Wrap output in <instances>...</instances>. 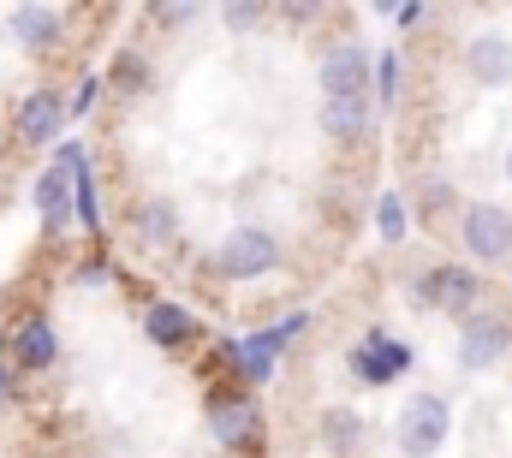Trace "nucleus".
Here are the masks:
<instances>
[{"label": "nucleus", "instance_id": "nucleus-1", "mask_svg": "<svg viewBox=\"0 0 512 458\" xmlns=\"http://www.w3.org/2000/svg\"><path fill=\"white\" fill-rule=\"evenodd\" d=\"M447 429H453L447 399H441V393H411V399L399 405V417H393V447L405 458H435L441 441H447Z\"/></svg>", "mask_w": 512, "mask_h": 458}, {"label": "nucleus", "instance_id": "nucleus-2", "mask_svg": "<svg viewBox=\"0 0 512 458\" xmlns=\"http://www.w3.org/2000/svg\"><path fill=\"white\" fill-rule=\"evenodd\" d=\"M304 328H310V316H304V310H292V316H280L274 328H262V334H251V340H227L221 351H227V363H233L251 387H262V381L274 375V357L298 340Z\"/></svg>", "mask_w": 512, "mask_h": 458}, {"label": "nucleus", "instance_id": "nucleus-3", "mask_svg": "<svg viewBox=\"0 0 512 458\" xmlns=\"http://www.w3.org/2000/svg\"><path fill=\"white\" fill-rule=\"evenodd\" d=\"M411 298H417L423 310H441V316H477L483 280H477L471 268H459V262H441V268H429V274L411 280Z\"/></svg>", "mask_w": 512, "mask_h": 458}, {"label": "nucleus", "instance_id": "nucleus-4", "mask_svg": "<svg viewBox=\"0 0 512 458\" xmlns=\"http://www.w3.org/2000/svg\"><path fill=\"white\" fill-rule=\"evenodd\" d=\"M370 72H376V60H370L364 42H340V48H328L322 66H316L322 102H370Z\"/></svg>", "mask_w": 512, "mask_h": 458}, {"label": "nucleus", "instance_id": "nucleus-5", "mask_svg": "<svg viewBox=\"0 0 512 458\" xmlns=\"http://www.w3.org/2000/svg\"><path fill=\"white\" fill-rule=\"evenodd\" d=\"M215 268L227 280H262L268 268H280V238L268 227H233L215 250Z\"/></svg>", "mask_w": 512, "mask_h": 458}, {"label": "nucleus", "instance_id": "nucleus-6", "mask_svg": "<svg viewBox=\"0 0 512 458\" xmlns=\"http://www.w3.org/2000/svg\"><path fill=\"white\" fill-rule=\"evenodd\" d=\"M459 238L477 262H507L512 256V209L501 203H471L459 215Z\"/></svg>", "mask_w": 512, "mask_h": 458}, {"label": "nucleus", "instance_id": "nucleus-7", "mask_svg": "<svg viewBox=\"0 0 512 458\" xmlns=\"http://www.w3.org/2000/svg\"><path fill=\"white\" fill-rule=\"evenodd\" d=\"M346 363H352V375H358L364 387H387V381H399V375L411 369V345L393 340L387 328H370L364 340L352 345V357H346Z\"/></svg>", "mask_w": 512, "mask_h": 458}, {"label": "nucleus", "instance_id": "nucleus-8", "mask_svg": "<svg viewBox=\"0 0 512 458\" xmlns=\"http://www.w3.org/2000/svg\"><path fill=\"white\" fill-rule=\"evenodd\" d=\"M66 102H60V90H30L24 102H18V114H12V137L24 143V149H42V143H60V131H66Z\"/></svg>", "mask_w": 512, "mask_h": 458}, {"label": "nucleus", "instance_id": "nucleus-9", "mask_svg": "<svg viewBox=\"0 0 512 458\" xmlns=\"http://www.w3.org/2000/svg\"><path fill=\"white\" fill-rule=\"evenodd\" d=\"M512 351V322L507 316H465L459 328V369H495Z\"/></svg>", "mask_w": 512, "mask_h": 458}, {"label": "nucleus", "instance_id": "nucleus-10", "mask_svg": "<svg viewBox=\"0 0 512 458\" xmlns=\"http://www.w3.org/2000/svg\"><path fill=\"white\" fill-rule=\"evenodd\" d=\"M209 429H215V441L227 453H245V447H256V435H262V411H256V399H245V393H215L209 399Z\"/></svg>", "mask_w": 512, "mask_h": 458}, {"label": "nucleus", "instance_id": "nucleus-11", "mask_svg": "<svg viewBox=\"0 0 512 458\" xmlns=\"http://www.w3.org/2000/svg\"><path fill=\"white\" fill-rule=\"evenodd\" d=\"M36 221L48 238H60V232L78 221V203H72V173L60 167V161H48L42 167V179H36Z\"/></svg>", "mask_w": 512, "mask_h": 458}, {"label": "nucleus", "instance_id": "nucleus-12", "mask_svg": "<svg viewBox=\"0 0 512 458\" xmlns=\"http://www.w3.org/2000/svg\"><path fill=\"white\" fill-rule=\"evenodd\" d=\"M54 357H60V334H54L48 316H24V322L12 328V363H18L24 375L54 369Z\"/></svg>", "mask_w": 512, "mask_h": 458}, {"label": "nucleus", "instance_id": "nucleus-13", "mask_svg": "<svg viewBox=\"0 0 512 458\" xmlns=\"http://www.w3.org/2000/svg\"><path fill=\"white\" fill-rule=\"evenodd\" d=\"M143 334L161 345V351H185V345L197 340L203 328H197V316H191L185 304H167V298H155V304L143 310Z\"/></svg>", "mask_w": 512, "mask_h": 458}, {"label": "nucleus", "instance_id": "nucleus-14", "mask_svg": "<svg viewBox=\"0 0 512 458\" xmlns=\"http://www.w3.org/2000/svg\"><path fill=\"white\" fill-rule=\"evenodd\" d=\"M465 66H471V78L477 84H489V90H501L512 84V42L507 36H471V48H465Z\"/></svg>", "mask_w": 512, "mask_h": 458}, {"label": "nucleus", "instance_id": "nucleus-15", "mask_svg": "<svg viewBox=\"0 0 512 458\" xmlns=\"http://www.w3.org/2000/svg\"><path fill=\"white\" fill-rule=\"evenodd\" d=\"M6 24H12V42H18V48H30V54L60 42V6H12V18H6Z\"/></svg>", "mask_w": 512, "mask_h": 458}, {"label": "nucleus", "instance_id": "nucleus-16", "mask_svg": "<svg viewBox=\"0 0 512 458\" xmlns=\"http://www.w3.org/2000/svg\"><path fill=\"white\" fill-rule=\"evenodd\" d=\"M131 232H137L149 250H161V244L179 238V209H173L167 197H143V203L131 209Z\"/></svg>", "mask_w": 512, "mask_h": 458}, {"label": "nucleus", "instance_id": "nucleus-17", "mask_svg": "<svg viewBox=\"0 0 512 458\" xmlns=\"http://www.w3.org/2000/svg\"><path fill=\"white\" fill-rule=\"evenodd\" d=\"M322 131L334 143H358L370 131V102H322Z\"/></svg>", "mask_w": 512, "mask_h": 458}, {"label": "nucleus", "instance_id": "nucleus-18", "mask_svg": "<svg viewBox=\"0 0 512 458\" xmlns=\"http://www.w3.org/2000/svg\"><path fill=\"white\" fill-rule=\"evenodd\" d=\"M364 435H370V429H364L358 411H328V417H322V441H328L334 453H358Z\"/></svg>", "mask_w": 512, "mask_h": 458}, {"label": "nucleus", "instance_id": "nucleus-19", "mask_svg": "<svg viewBox=\"0 0 512 458\" xmlns=\"http://www.w3.org/2000/svg\"><path fill=\"white\" fill-rule=\"evenodd\" d=\"M405 227H411L405 197H399V191H382V197H376V232H382L387 244H399V238H405Z\"/></svg>", "mask_w": 512, "mask_h": 458}, {"label": "nucleus", "instance_id": "nucleus-20", "mask_svg": "<svg viewBox=\"0 0 512 458\" xmlns=\"http://www.w3.org/2000/svg\"><path fill=\"white\" fill-rule=\"evenodd\" d=\"M102 90H108V78H102V72H84V78H78V96L66 102V114H90V108L102 102Z\"/></svg>", "mask_w": 512, "mask_h": 458}, {"label": "nucleus", "instance_id": "nucleus-21", "mask_svg": "<svg viewBox=\"0 0 512 458\" xmlns=\"http://www.w3.org/2000/svg\"><path fill=\"white\" fill-rule=\"evenodd\" d=\"M376 96H382V102L399 96V54H382V60H376Z\"/></svg>", "mask_w": 512, "mask_h": 458}, {"label": "nucleus", "instance_id": "nucleus-22", "mask_svg": "<svg viewBox=\"0 0 512 458\" xmlns=\"http://www.w3.org/2000/svg\"><path fill=\"white\" fill-rule=\"evenodd\" d=\"M149 18H155V24H191L197 6H191V0H185V6H149Z\"/></svg>", "mask_w": 512, "mask_h": 458}, {"label": "nucleus", "instance_id": "nucleus-23", "mask_svg": "<svg viewBox=\"0 0 512 458\" xmlns=\"http://www.w3.org/2000/svg\"><path fill=\"white\" fill-rule=\"evenodd\" d=\"M221 18H227V30H251L256 18H262V6H227Z\"/></svg>", "mask_w": 512, "mask_h": 458}, {"label": "nucleus", "instance_id": "nucleus-24", "mask_svg": "<svg viewBox=\"0 0 512 458\" xmlns=\"http://www.w3.org/2000/svg\"><path fill=\"white\" fill-rule=\"evenodd\" d=\"M120 78H126V84H143V78H149V66H143L137 54H120Z\"/></svg>", "mask_w": 512, "mask_h": 458}, {"label": "nucleus", "instance_id": "nucleus-25", "mask_svg": "<svg viewBox=\"0 0 512 458\" xmlns=\"http://www.w3.org/2000/svg\"><path fill=\"white\" fill-rule=\"evenodd\" d=\"M6 399H12V381H6V369H0V405H6Z\"/></svg>", "mask_w": 512, "mask_h": 458}, {"label": "nucleus", "instance_id": "nucleus-26", "mask_svg": "<svg viewBox=\"0 0 512 458\" xmlns=\"http://www.w3.org/2000/svg\"><path fill=\"white\" fill-rule=\"evenodd\" d=\"M507 179H512V149H507Z\"/></svg>", "mask_w": 512, "mask_h": 458}, {"label": "nucleus", "instance_id": "nucleus-27", "mask_svg": "<svg viewBox=\"0 0 512 458\" xmlns=\"http://www.w3.org/2000/svg\"><path fill=\"white\" fill-rule=\"evenodd\" d=\"M0 304H6V292H0Z\"/></svg>", "mask_w": 512, "mask_h": 458}]
</instances>
